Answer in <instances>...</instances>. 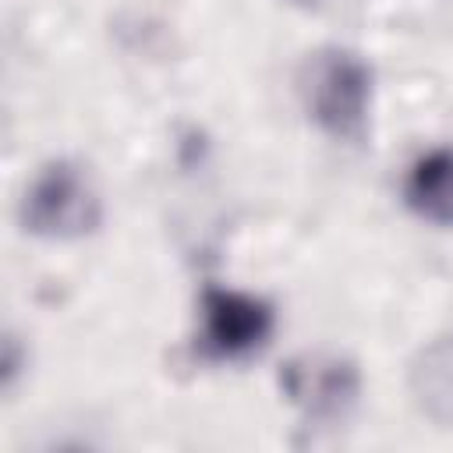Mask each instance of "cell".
<instances>
[{
    "mask_svg": "<svg viewBox=\"0 0 453 453\" xmlns=\"http://www.w3.org/2000/svg\"><path fill=\"white\" fill-rule=\"evenodd\" d=\"M301 103L308 120L333 142L357 145L372 117V64L347 46H322L301 67Z\"/></svg>",
    "mask_w": 453,
    "mask_h": 453,
    "instance_id": "cell-1",
    "label": "cell"
},
{
    "mask_svg": "<svg viewBox=\"0 0 453 453\" xmlns=\"http://www.w3.org/2000/svg\"><path fill=\"white\" fill-rule=\"evenodd\" d=\"M103 223L92 173L74 159H50L21 198V226L42 241H81Z\"/></svg>",
    "mask_w": 453,
    "mask_h": 453,
    "instance_id": "cell-2",
    "label": "cell"
},
{
    "mask_svg": "<svg viewBox=\"0 0 453 453\" xmlns=\"http://www.w3.org/2000/svg\"><path fill=\"white\" fill-rule=\"evenodd\" d=\"M276 333V311L265 297L237 287L209 283L198 297L195 350L216 365L251 361L269 347Z\"/></svg>",
    "mask_w": 453,
    "mask_h": 453,
    "instance_id": "cell-3",
    "label": "cell"
},
{
    "mask_svg": "<svg viewBox=\"0 0 453 453\" xmlns=\"http://www.w3.org/2000/svg\"><path fill=\"white\" fill-rule=\"evenodd\" d=\"M280 389L297 407L304 428L322 432L350 418L361 396V375L354 361L315 350V354H297L283 365Z\"/></svg>",
    "mask_w": 453,
    "mask_h": 453,
    "instance_id": "cell-4",
    "label": "cell"
},
{
    "mask_svg": "<svg viewBox=\"0 0 453 453\" xmlns=\"http://www.w3.org/2000/svg\"><path fill=\"white\" fill-rule=\"evenodd\" d=\"M403 205L432 226H453V145L421 152L400 184Z\"/></svg>",
    "mask_w": 453,
    "mask_h": 453,
    "instance_id": "cell-5",
    "label": "cell"
},
{
    "mask_svg": "<svg viewBox=\"0 0 453 453\" xmlns=\"http://www.w3.org/2000/svg\"><path fill=\"white\" fill-rule=\"evenodd\" d=\"M411 389L428 418L453 425V340H439L421 350L411 368Z\"/></svg>",
    "mask_w": 453,
    "mask_h": 453,
    "instance_id": "cell-6",
    "label": "cell"
}]
</instances>
